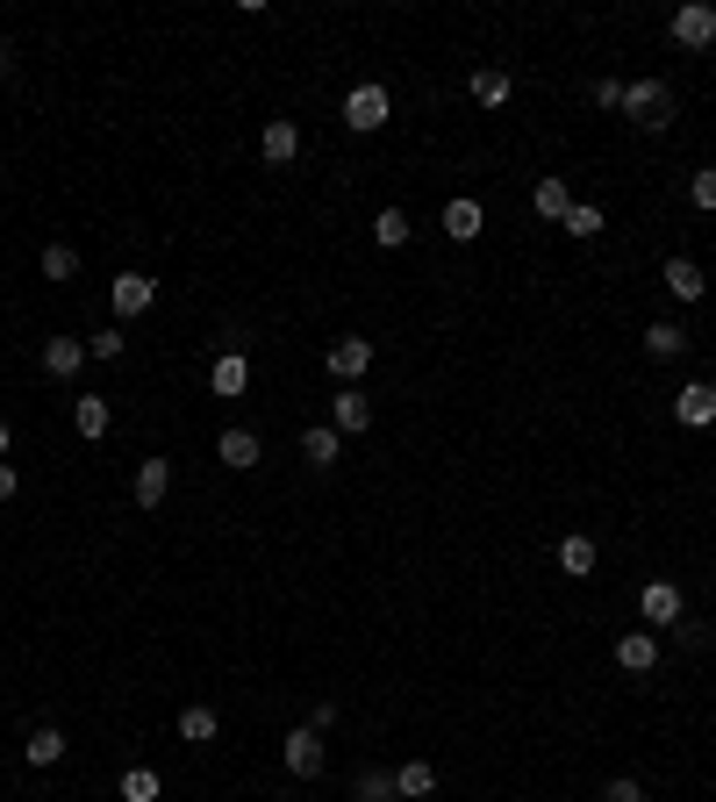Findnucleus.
Wrapping results in <instances>:
<instances>
[{
    "label": "nucleus",
    "instance_id": "nucleus-1",
    "mask_svg": "<svg viewBox=\"0 0 716 802\" xmlns=\"http://www.w3.org/2000/svg\"><path fill=\"white\" fill-rule=\"evenodd\" d=\"M623 115H631V123H645V129H666V123H674V94H666V80L623 86Z\"/></svg>",
    "mask_w": 716,
    "mask_h": 802
},
{
    "label": "nucleus",
    "instance_id": "nucleus-2",
    "mask_svg": "<svg viewBox=\"0 0 716 802\" xmlns=\"http://www.w3.org/2000/svg\"><path fill=\"white\" fill-rule=\"evenodd\" d=\"M387 115H394V101H387V86H352V94H344V123H352L359 136H373V129H387Z\"/></svg>",
    "mask_w": 716,
    "mask_h": 802
},
{
    "label": "nucleus",
    "instance_id": "nucleus-3",
    "mask_svg": "<svg viewBox=\"0 0 716 802\" xmlns=\"http://www.w3.org/2000/svg\"><path fill=\"white\" fill-rule=\"evenodd\" d=\"M674 43H681V51H716V8H709V0L674 8Z\"/></svg>",
    "mask_w": 716,
    "mask_h": 802
},
{
    "label": "nucleus",
    "instance_id": "nucleus-4",
    "mask_svg": "<svg viewBox=\"0 0 716 802\" xmlns=\"http://www.w3.org/2000/svg\"><path fill=\"white\" fill-rule=\"evenodd\" d=\"M280 760H287V774H294V781H315V774H323V731H287L280 738Z\"/></svg>",
    "mask_w": 716,
    "mask_h": 802
},
{
    "label": "nucleus",
    "instance_id": "nucleus-5",
    "mask_svg": "<svg viewBox=\"0 0 716 802\" xmlns=\"http://www.w3.org/2000/svg\"><path fill=\"white\" fill-rule=\"evenodd\" d=\"M151 301H158V280L151 272H115V287H108V309L129 323V315H144Z\"/></svg>",
    "mask_w": 716,
    "mask_h": 802
},
{
    "label": "nucleus",
    "instance_id": "nucleus-6",
    "mask_svg": "<svg viewBox=\"0 0 716 802\" xmlns=\"http://www.w3.org/2000/svg\"><path fill=\"white\" fill-rule=\"evenodd\" d=\"M637 610H645V624H652V631H674L688 602H681V587H674V581H645V595H637Z\"/></svg>",
    "mask_w": 716,
    "mask_h": 802
},
{
    "label": "nucleus",
    "instance_id": "nucleus-7",
    "mask_svg": "<svg viewBox=\"0 0 716 802\" xmlns=\"http://www.w3.org/2000/svg\"><path fill=\"white\" fill-rule=\"evenodd\" d=\"M365 423H373V402H365L359 387H338V395H330V430H338V437H359Z\"/></svg>",
    "mask_w": 716,
    "mask_h": 802
},
{
    "label": "nucleus",
    "instance_id": "nucleus-8",
    "mask_svg": "<svg viewBox=\"0 0 716 802\" xmlns=\"http://www.w3.org/2000/svg\"><path fill=\"white\" fill-rule=\"evenodd\" d=\"M674 416L688 423V430H709V423H716V387H709V381H688V387L674 395Z\"/></svg>",
    "mask_w": 716,
    "mask_h": 802
},
{
    "label": "nucleus",
    "instance_id": "nucleus-9",
    "mask_svg": "<svg viewBox=\"0 0 716 802\" xmlns=\"http://www.w3.org/2000/svg\"><path fill=\"white\" fill-rule=\"evenodd\" d=\"M365 366H373V344H365V337H338V344H330V373H338L344 387H359Z\"/></svg>",
    "mask_w": 716,
    "mask_h": 802
},
{
    "label": "nucleus",
    "instance_id": "nucleus-10",
    "mask_svg": "<svg viewBox=\"0 0 716 802\" xmlns=\"http://www.w3.org/2000/svg\"><path fill=\"white\" fill-rule=\"evenodd\" d=\"M165 488H173V459H144V466H136V480H129L136 509H158V502H165Z\"/></svg>",
    "mask_w": 716,
    "mask_h": 802
},
{
    "label": "nucleus",
    "instance_id": "nucleus-11",
    "mask_svg": "<svg viewBox=\"0 0 716 802\" xmlns=\"http://www.w3.org/2000/svg\"><path fill=\"white\" fill-rule=\"evenodd\" d=\"M616 667L623 674H652L660 667V638H652V631H623L616 638Z\"/></svg>",
    "mask_w": 716,
    "mask_h": 802
},
{
    "label": "nucleus",
    "instance_id": "nucleus-12",
    "mask_svg": "<svg viewBox=\"0 0 716 802\" xmlns=\"http://www.w3.org/2000/svg\"><path fill=\"white\" fill-rule=\"evenodd\" d=\"M660 280H666V294H674L681 309H695V301H703V265H695V259H666Z\"/></svg>",
    "mask_w": 716,
    "mask_h": 802
},
{
    "label": "nucleus",
    "instance_id": "nucleus-13",
    "mask_svg": "<svg viewBox=\"0 0 716 802\" xmlns=\"http://www.w3.org/2000/svg\"><path fill=\"white\" fill-rule=\"evenodd\" d=\"M208 387H216L222 402H230V395H243V387H251V358H243L237 344H230V352H222L216 366H208Z\"/></svg>",
    "mask_w": 716,
    "mask_h": 802
},
{
    "label": "nucleus",
    "instance_id": "nucleus-14",
    "mask_svg": "<svg viewBox=\"0 0 716 802\" xmlns=\"http://www.w3.org/2000/svg\"><path fill=\"white\" fill-rule=\"evenodd\" d=\"M258 150H266V165H294L301 158V129L287 123V115H272L266 136H258Z\"/></svg>",
    "mask_w": 716,
    "mask_h": 802
},
{
    "label": "nucleus",
    "instance_id": "nucleus-15",
    "mask_svg": "<svg viewBox=\"0 0 716 802\" xmlns=\"http://www.w3.org/2000/svg\"><path fill=\"white\" fill-rule=\"evenodd\" d=\"M80 366H86V344L80 337H43V373H51V381H72Z\"/></svg>",
    "mask_w": 716,
    "mask_h": 802
},
{
    "label": "nucleus",
    "instance_id": "nucleus-16",
    "mask_svg": "<svg viewBox=\"0 0 716 802\" xmlns=\"http://www.w3.org/2000/svg\"><path fill=\"white\" fill-rule=\"evenodd\" d=\"M216 459H222V466H237V473H251V466L266 459V445H258L251 430H222V437H216Z\"/></svg>",
    "mask_w": 716,
    "mask_h": 802
},
{
    "label": "nucleus",
    "instance_id": "nucleus-17",
    "mask_svg": "<svg viewBox=\"0 0 716 802\" xmlns=\"http://www.w3.org/2000/svg\"><path fill=\"white\" fill-rule=\"evenodd\" d=\"M480 230H487L480 201H466V194H459V201H445V237H452V244H474Z\"/></svg>",
    "mask_w": 716,
    "mask_h": 802
},
{
    "label": "nucleus",
    "instance_id": "nucleus-18",
    "mask_svg": "<svg viewBox=\"0 0 716 802\" xmlns=\"http://www.w3.org/2000/svg\"><path fill=\"white\" fill-rule=\"evenodd\" d=\"M394 795H402V802L437 795V767H430V760H408V767H394Z\"/></svg>",
    "mask_w": 716,
    "mask_h": 802
},
{
    "label": "nucleus",
    "instance_id": "nucleus-19",
    "mask_svg": "<svg viewBox=\"0 0 716 802\" xmlns=\"http://www.w3.org/2000/svg\"><path fill=\"white\" fill-rule=\"evenodd\" d=\"M216 731H222V717L208 702H187V709H179V738H187V746H216Z\"/></svg>",
    "mask_w": 716,
    "mask_h": 802
},
{
    "label": "nucleus",
    "instance_id": "nucleus-20",
    "mask_svg": "<svg viewBox=\"0 0 716 802\" xmlns=\"http://www.w3.org/2000/svg\"><path fill=\"white\" fill-rule=\"evenodd\" d=\"M22 760L29 767H58V760H65V731H58V723H37L29 746H22Z\"/></svg>",
    "mask_w": 716,
    "mask_h": 802
},
{
    "label": "nucleus",
    "instance_id": "nucleus-21",
    "mask_svg": "<svg viewBox=\"0 0 716 802\" xmlns=\"http://www.w3.org/2000/svg\"><path fill=\"white\" fill-rule=\"evenodd\" d=\"M530 208H538V216L544 222H567V208H573V187H567V179H538V194H530Z\"/></svg>",
    "mask_w": 716,
    "mask_h": 802
},
{
    "label": "nucleus",
    "instance_id": "nucleus-22",
    "mask_svg": "<svg viewBox=\"0 0 716 802\" xmlns=\"http://www.w3.org/2000/svg\"><path fill=\"white\" fill-rule=\"evenodd\" d=\"M122 802H158L165 795V781H158V767H122Z\"/></svg>",
    "mask_w": 716,
    "mask_h": 802
},
{
    "label": "nucleus",
    "instance_id": "nucleus-23",
    "mask_svg": "<svg viewBox=\"0 0 716 802\" xmlns=\"http://www.w3.org/2000/svg\"><path fill=\"white\" fill-rule=\"evenodd\" d=\"M509 94H516V80H509L501 65H480V72H474V101H480V108H501Z\"/></svg>",
    "mask_w": 716,
    "mask_h": 802
},
{
    "label": "nucleus",
    "instance_id": "nucleus-24",
    "mask_svg": "<svg viewBox=\"0 0 716 802\" xmlns=\"http://www.w3.org/2000/svg\"><path fill=\"white\" fill-rule=\"evenodd\" d=\"M338 451H344V437L330 430V423H323V430H301V459H309V466H338Z\"/></svg>",
    "mask_w": 716,
    "mask_h": 802
},
{
    "label": "nucleus",
    "instance_id": "nucleus-25",
    "mask_svg": "<svg viewBox=\"0 0 716 802\" xmlns=\"http://www.w3.org/2000/svg\"><path fill=\"white\" fill-rule=\"evenodd\" d=\"M72 423H80V437H108V395H80Z\"/></svg>",
    "mask_w": 716,
    "mask_h": 802
},
{
    "label": "nucleus",
    "instance_id": "nucleus-26",
    "mask_svg": "<svg viewBox=\"0 0 716 802\" xmlns=\"http://www.w3.org/2000/svg\"><path fill=\"white\" fill-rule=\"evenodd\" d=\"M373 244L380 251H402L408 244V216H402V208H380V216H373Z\"/></svg>",
    "mask_w": 716,
    "mask_h": 802
},
{
    "label": "nucleus",
    "instance_id": "nucleus-27",
    "mask_svg": "<svg viewBox=\"0 0 716 802\" xmlns=\"http://www.w3.org/2000/svg\"><path fill=\"white\" fill-rule=\"evenodd\" d=\"M645 352H652V358H681V352H688L681 323H645Z\"/></svg>",
    "mask_w": 716,
    "mask_h": 802
},
{
    "label": "nucleus",
    "instance_id": "nucleus-28",
    "mask_svg": "<svg viewBox=\"0 0 716 802\" xmlns=\"http://www.w3.org/2000/svg\"><path fill=\"white\" fill-rule=\"evenodd\" d=\"M559 230H567V237H581V244H588V237H602V208H595V201H573Z\"/></svg>",
    "mask_w": 716,
    "mask_h": 802
},
{
    "label": "nucleus",
    "instance_id": "nucleus-29",
    "mask_svg": "<svg viewBox=\"0 0 716 802\" xmlns=\"http://www.w3.org/2000/svg\"><path fill=\"white\" fill-rule=\"evenodd\" d=\"M80 272V251L72 244H43V280H72Z\"/></svg>",
    "mask_w": 716,
    "mask_h": 802
},
{
    "label": "nucleus",
    "instance_id": "nucleus-30",
    "mask_svg": "<svg viewBox=\"0 0 716 802\" xmlns=\"http://www.w3.org/2000/svg\"><path fill=\"white\" fill-rule=\"evenodd\" d=\"M559 566H567V573H595V544H588V538H567V544H559Z\"/></svg>",
    "mask_w": 716,
    "mask_h": 802
},
{
    "label": "nucleus",
    "instance_id": "nucleus-31",
    "mask_svg": "<svg viewBox=\"0 0 716 802\" xmlns=\"http://www.w3.org/2000/svg\"><path fill=\"white\" fill-rule=\"evenodd\" d=\"M394 795V774H387V767H365V774H359V802H387Z\"/></svg>",
    "mask_w": 716,
    "mask_h": 802
},
{
    "label": "nucleus",
    "instance_id": "nucleus-32",
    "mask_svg": "<svg viewBox=\"0 0 716 802\" xmlns=\"http://www.w3.org/2000/svg\"><path fill=\"white\" fill-rule=\"evenodd\" d=\"M688 201L703 208V216H716V173H709V165H703V173L688 179Z\"/></svg>",
    "mask_w": 716,
    "mask_h": 802
},
{
    "label": "nucleus",
    "instance_id": "nucleus-33",
    "mask_svg": "<svg viewBox=\"0 0 716 802\" xmlns=\"http://www.w3.org/2000/svg\"><path fill=\"white\" fill-rule=\"evenodd\" d=\"M129 352V337L122 330H101V337H86V358H122Z\"/></svg>",
    "mask_w": 716,
    "mask_h": 802
},
{
    "label": "nucleus",
    "instance_id": "nucleus-34",
    "mask_svg": "<svg viewBox=\"0 0 716 802\" xmlns=\"http://www.w3.org/2000/svg\"><path fill=\"white\" fill-rule=\"evenodd\" d=\"M602 802H645V781H637V774H616L602 789Z\"/></svg>",
    "mask_w": 716,
    "mask_h": 802
},
{
    "label": "nucleus",
    "instance_id": "nucleus-35",
    "mask_svg": "<svg viewBox=\"0 0 716 802\" xmlns=\"http://www.w3.org/2000/svg\"><path fill=\"white\" fill-rule=\"evenodd\" d=\"M595 108H623V80H602L595 86Z\"/></svg>",
    "mask_w": 716,
    "mask_h": 802
},
{
    "label": "nucleus",
    "instance_id": "nucleus-36",
    "mask_svg": "<svg viewBox=\"0 0 716 802\" xmlns=\"http://www.w3.org/2000/svg\"><path fill=\"white\" fill-rule=\"evenodd\" d=\"M14 488H22V480H14V466L0 459V502H14Z\"/></svg>",
    "mask_w": 716,
    "mask_h": 802
},
{
    "label": "nucleus",
    "instance_id": "nucleus-37",
    "mask_svg": "<svg viewBox=\"0 0 716 802\" xmlns=\"http://www.w3.org/2000/svg\"><path fill=\"white\" fill-rule=\"evenodd\" d=\"M8 445H14V430H8V423H0V459H8Z\"/></svg>",
    "mask_w": 716,
    "mask_h": 802
},
{
    "label": "nucleus",
    "instance_id": "nucleus-38",
    "mask_svg": "<svg viewBox=\"0 0 716 802\" xmlns=\"http://www.w3.org/2000/svg\"><path fill=\"white\" fill-rule=\"evenodd\" d=\"M8 72H14V51H0V80H8Z\"/></svg>",
    "mask_w": 716,
    "mask_h": 802
}]
</instances>
